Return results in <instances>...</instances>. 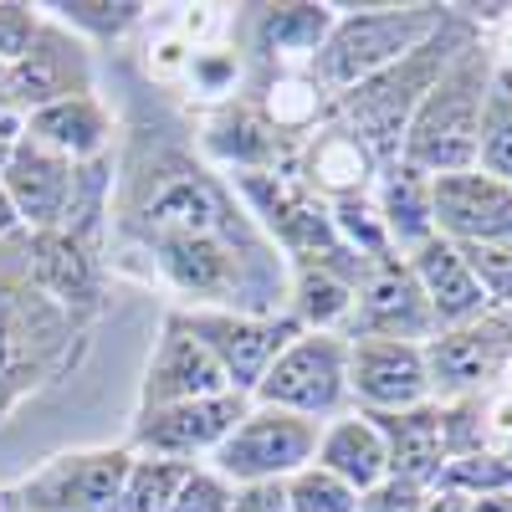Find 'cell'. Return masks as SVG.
Segmentation results:
<instances>
[{"mask_svg": "<svg viewBox=\"0 0 512 512\" xmlns=\"http://www.w3.org/2000/svg\"><path fill=\"white\" fill-rule=\"evenodd\" d=\"M456 251L466 256L472 277L482 282L487 303L512 313V241H482V246H456Z\"/></svg>", "mask_w": 512, "mask_h": 512, "instance_id": "836d02e7", "label": "cell"}, {"mask_svg": "<svg viewBox=\"0 0 512 512\" xmlns=\"http://www.w3.org/2000/svg\"><path fill=\"white\" fill-rule=\"evenodd\" d=\"M446 26L441 6H405V11H354L333 21L328 41L313 57V82L323 93H349L374 72L410 57L420 41H431Z\"/></svg>", "mask_w": 512, "mask_h": 512, "instance_id": "277c9868", "label": "cell"}, {"mask_svg": "<svg viewBox=\"0 0 512 512\" xmlns=\"http://www.w3.org/2000/svg\"><path fill=\"white\" fill-rule=\"evenodd\" d=\"M16 231H21V221H16V210H11V195L0 190V241L16 236Z\"/></svg>", "mask_w": 512, "mask_h": 512, "instance_id": "7bdbcfd3", "label": "cell"}, {"mask_svg": "<svg viewBox=\"0 0 512 512\" xmlns=\"http://www.w3.org/2000/svg\"><path fill=\"white\" fill-rule=\"evenodd\" d=\"M328 31V6H262L251 21V41L262 57H318Z\"/></svg>", "mask_w": 512, "mask_h": 512, "instance_id": "484cf974", "label": "cell"}, {"mask_svg": "<svg viewBox=\"0 0 512 512\" xmlns=\"http://www.w3.org/2000/svg\"><path fill=\"white\" fill-rule=\"evenodd\" d=\"M41 11L31 6H16V0H0V67H11L31 52V41L41 36Z\"/></svg>", "mask_w": 512, "mask_h": 512, "instance_id": "d590c367", "label": "cell"}, {"mask_svg": "<svg viewBox=\"0 0 512 512\" xmlns=\"http://www.w3.org/2000/svg\"><path fill=\"white\" fill-rule=\"evenodd\" d=\"M410 272H415V282H420V292H425V303H431L441 333L472 323V318H482V313H492L482 282L472 277L466 256H461L451 241H441V236L425 241V246L410 256Z\"/></svg>", "mask_w": 512, "mask_h": 512, "instance_id": "ac0fdd59", "label": "cell"}, {"mask_svg": "<svg viewBox=\"0 0 512 512\" xmlns=\"http://www.w3.org/2000/svg\"><path fill=\"white\" fill-rule=\"evenodd\" d=\"M466 47H472V31H466L456 16H446V26L431 41H420L410 57L374 72L369 82H359V88L338 93V118H344V128L374 154V164H400V144H405V128H410L420 98L436 88V77Z\"/></svg>", "mask_w": 512, "mask_h": 512, "instance_id": "6da1fadb", "label": "cell"}, {"mask_svg": "<svg viewBox=\"0 0 512 512\" xmlns=\"http://www.w3.org/2000/svg\"><path fill=\"white\" fill-rule=\"evenodd\" d=\"M62 16V26L72 31H88V36H123L128 26H139L149 6H139V0H67V6H52Z\"/></svg>", "mask_w": 512, "mask_h": 512, "instance_id": "d6a6232c", "label": "cell"}, {"mask_svg": "<svg viewBox=\"0 0 512 512\" xmlns=\"http://www.w3.org/2000/svg\"><path fill=\"white\" fill-rule=\"evenodd\" d=\"M472 512H512V492H492V497H472Z\"/></svg>", "mask_w": 512, "mask_h": 512, "instance_id": "b9f144b4", "label": "cell"}, {"mask_svg": "<svg viewBox=\"0 0 512 512\" xmlns=\"http://www.w3.org/2000/svg\"><path fill=\"white\" fill-rule=\"evenodd\" d=\"M262 405L287 410V415H333L349 395V344L338 333H303L272 359L262 384L251 390Z\"/></svg>", "mask_w": 512, "mask_h": 512, "instance_id": "52a82bcc", "label": "cell"}, {"mask_svg": "<svg viewBox=\"0 0 512 512\" xmlns=\"http://www.w3.org/2000/svg\"><path fill=\"white\" fill-rule=\"evenodd\" d=\"M287 507L292 512H359V492L349 482H338L323 466H303L287 482Z\"/></svg>", "mask_w": 512, "mask_h": 512, "instance_id": "1f68e13d", "label": "cell"}, {"mask_svg": "<svg viewBox=\"0 0 512 512\" xmlns=\"http://www.w3.org/2000/svg\"><path fill=\"white\" fill-rule=\"evenodd\" d=\"M0 72H6V67H0Z\"/></svg>", "mask_w": 512, "mask_h": 512, "instance_id": "bcb514c9", "label": "cell"}, {"mask_svg": "<svg viewBox=\"0 0 512 512\" xmlns=\"http://www.w3.org/2000/svg\"><path fill=\"white\" fill-rule=\"evenodd\" d=\"M185 323V333H195L200 344L210 349L231 379L236 395H251L262 374L272 369V359L303 338V323L292 313H277V318H251V313H216V308H190V313H175Z\"/></svg>", "mask_w": 512, "mask_h": 512, "instance_id": "ba28073f", "label": "cell"}, {"mask_svg": "<svg viewBox=\"0 0 512 512\" xmlns=\"http://www.w3.org/2000/svg\"><path fill=\"white\" fill-rule=\"evenodd\" d=\"M359 277L338 267H303L292 287V318L303 323V333H333V323H349L354 313Z\"/></svg>", "mask_w": 512, "mask_h": 512, "instance_id": "4316f807", "label": "cell"}, {"mask_svg": "<svg viewBox=\"0 0 512 512\" xmlns=\"http://www.w3.org/2000/svg\"><path fill=\"white\" fill-rule=\"evenodd\" d=\"M210 26H216V6H190V11L180 16V31H185V36H205Z\"/></svg>", "mask_w": 512, "mask_h": 512, "instance_id": "60d3db41", "label": "cell"}, {"mask_svg": "<svg viewBox=\"0 0 512 512\" xmlns=\"http://www.w3.org/2000/svg\"><path fill=\"white\" fill-rule=\"evenodd\" d=\"M477 169L512 185V72L507 67H497L487 82L482 128H477Z\"/></svg>", "mask_w": 512, "mask_h": 512, "instance_id": "83f0119b", "label": "cell"}, {"mask_svg": "<svg viewBox=\"0 0 512 512\" xmlns=\"http://www.w3.org/2000/svg\"><path fill=\"white\" fill-rule=\"evenodd\" d=\"M231 190L246 200L251 221L262 226L282 251H292L303 267H338L349 277H364V256H354L333 231L328 205L292 175L277 169H251V175H231Z\"/></svg>", "mask_w": 512, "mask_h": 512, "instance_id": "5b68a950", "label": "cell"}, {"mask_svg": "<svg viewBox=\"0 0 512 512\" xmlns=\"http://www.w3.org/2000/svg\"><path fill=\"white\" fill-rule=\"evenodd\" d=\"M246 415V395H216V400H185V405H164V410H139L134 425V446L154 451L164 461H185L200 451H216Z\"/></svg>", "mask_w": 512, "mask_h": 512, "instance_id": "4fadbf2b", "label": "cell"}, {"mask_svg": "<svg viewBox=\"0 0 512 512\" xmlns=\"http://www.w3.org/2000/svg\"><path fill=\"white\" fill-rule=\"evenodd\" d=\"M231 395L226 369L210 359V349L195 333H185L180 318L164 323V338L154 349V364L144 374V410H164V405H185V400H216Z\"/></svg>", "mask_w": 512, "mask_h": 512, "instance_id": "2e32d148", "label": "cell"}, {"mask_svg": "<svg viewBox=\"0 0 512 512\" xmlns=\"http://www.w3.org/2000/svg\"><path fill=\"white\" fill-rule=\"evenodd\" d=\"M436 487L461 492V497H492V492H512V456H497V451L451 456V461L441 466Z\"/></svg>", "mask_w": 512, "mask_h": 512, "instance_id": "f546056e", "label": "cell"}, {"mask_svg": "<svg viewBox=\"0 0 512 512\" xmlns=\"http://www.w3.org/2000/svg\"><path fill=\"white\" fill-rule=\"evenodd\" d=\"M318 456V425L287 410H246L236 431L210 451V472H221L231 487H256V482H287L292 472L313 466Z\"/></svg>", "mask_w": 512, "mask_h": 512, "instance_id": "8992f818", "label": "cell"}, {"mask_svg": "<svg viewBox=\"0 0 512 512\" xmlns=\"http://www.w3.org/2000/svg\"><path fill=\"white\" fill-rule=\"evenodd\" d=\"M231 497H236V487L221 472H210V466H190V477L180 482L169 512H231Z\"/></svg>", "mask_w": 512, "mask_h": 512, "instance_id": "e575fe53", "label": "cell"}, {"mask_svg": "<svg viewBox=\"0 0 512 512\" xmlns=\"http://www.w3.org/2000/svg\"><path fill=\"white\" fill-rule=\"evenodd\" d=\"M420 512H472V497L436 487V497H425V502H420Z\"/></svg>", "mask_w": 512, "mask_h": 512, "instance_id": "ab89813d", "label": "cell"}, {"mask_svg": "<svg viewBox=\"0 0 512 512\" xmlns=\"http://www.w3.org/2000/svg\"><path fill=\"white\" fill-rule=\"evenodd\" d=\"M26 272L31 287L52 303H93L98 297V272H93V251H82L77 241H67L62 231H31L26 241Z\"/></svg>", "mask_w": 512, "mask_h": 512, "instance_id": "7402d4cb", "label": "cell"}, {"mask_svg": "<svg viewBox=\"0 0 512 512\" xmlns=\"http://www.w3.org/2000/svg\"><path fill=\"white\" fill-rule=\"evenodd\" d=\"M205 154L231 164V175H251V169H277V175H287L282 134L256 108H241V103H226L205 123Z\"/></svg>", "mask_w": 512, "mask_h": 512, "instance_id": "44dd1931", "label": "cell"}, {"mask_svg": "<svg viewBox=\"0 0 512 512\" xmlns=\"http://www.w3.org/2000/svg\"><path fill=\"white\" fill-rule=\"evenodd\" d=\"M364 420L379 431L384 456H390V477L425 487L441 477L446 466V446H441V410L436 405H415V410H390V415H369Z\"/></svg>", "mask_w": 512, "mask_h": 512, "instance_id": "d6986e66", "label": "cell"}, {"mask_svg": "<svg viewBox=\"0 0 512 512\" xmlns=\"http://www.w3.org/2000/svg\"><path fill=\"white\" fill-rule=\"evenodd\" d=\"M492 57L477 47H466L451 57V67L436 77V88L420 98L400 164H410L415 175L436 180V175H466L477 169V128H482V103H487V82H492Z\"/></svg>", "mask_w": 512, "mask_h": 512, "instance_id": "7a4b0ae2", "label": "cell"}, {"mask_svg": "<svg viewBox=\"0 0 512 512\" xmlns=\"http://www.w3.org/2000/svg\"><path fill=\"white\" fill-rule=\"evenodd\" d=\"M349 328H354V338H390V344H415V349H420V338L431 344L441 333L415 272L400 267L395 256H379V262L364 267Z\"/></svg>", "mask_w": 512, "mask_h": 512, "instance_id": "8fae6325", "label": "cell"}, {"mask_svg": "<svg viewBox=\"0 0 512 512\" xmlns=\"http://www.w3.org/2000/svg\"><path fill=\"white\" fill-rule=\"evenodd\" d=\"M349 390L369 405V415L415 410L431 395L425 359L415 344H390V338H354L349 344Z\"/></svg>", "mask_w": 512, "mask_h": 512, "instance_id": "9a60e30c", "label": "cell"}, {"mask_svg": "<svg viewBox=\"0 0 512 512\" xmlns=\"http://www.w3.org/2000/svg\"><path fill=\"white\" fill-rule=\"evenodd\" d=\"M297 169L308 175V190L349 200V195H364V180L374 175V154L349 134V128H323V134L308 144V154H303Z\"/></svg>", "mask_w": 512, "mask_h": 512, "instance_id": "cb8c5ba5", "label": "cell"}, {"mask_svg": "<svg viewBox=\"0 0 512 512\" xmlns=\"http://www.w3.org/2000/svg\"><path fill=\"white\" fill-rule=\"evenodd\" d=\"M0 190L11 195V210H16L21 226L57 231L62 210H67V195H72V164L21 134L11 144L6 164H0Z\"/></svg>", "mask_w": 512, "mask_h": 512, "instance_id": "e0dca14e", "label": "cell"}, {"mask_svg": "<svg viewBox=\"0 0 512 512\" xmlns=\"http://www.w3.org/2000/svg\"><path fill=\"white\" fill-rule=\"evenodd\" d=\"M6 154H11V144H6V139H0V164H6Z\"/></svg>", "mask_w": 512, "mask_h": 512, "instance_id": "ee69618b", "label": "cell"}, {"mask_svg": "<svg viewBox=\"0 0 512 512\" xmlns=\"http://www.w3.org/2000/svg\"><path fill=\"white\" fill-rule=\"evenodd\" d=\"M379 221H384V231H390V246L420 251L425 241H436L431 180L415 175L410 164H390L384 169V190H379Z\"/></svg>", "mask_w": 512, "mask_h": 512, "instance_id": "d4e9b609", "label": "cell"}, {"mask_svg": "<svg viewBox=\"0 0 512 512\" xmlns=\"http://www.w3.org/2000/svg\"><path fill=\"white\" fill-rule=\"evenodd\" d=\"M134 231L149 241H256V221L236 210V190H226L210 169L164 154L134 200Z\"/></svg>", "mask_w": 512, "mask_h": 512, "instance_id": "3957f363", "label": "cell"}, {"mask_svg": "<svg viewBox=\"0 0 512 512\" xmlns=\"http://www.w3.org/2000/svg\"><path fill=\"white\" fill-rule=\"evenodd\" d=\"M190 477L185 461H164V456H144L128 466V482L118 492V507L113 512H169L180 482Z\"/></svg>", "mask_w": 512, "mask_h": 512, "instance_id": "f1b7e54d", "label": "cell"}, {"mask_svg": "<svg viewBox=\"0 0 512 512\" xmlns=\"http://www.w3.org/2000/svg\"><path fill=\"white\" fill-rule=\"evenodd\" d=\"M318 466L333 472L338 482H349L354 492H369V487H379L384 477H390L384 441L364 415L338 420V425H328V436H318Z\"/></svg>", "mask_w": 512, "mask_h": 512, "instance_id": "603a6c76", "label": "cell"}, {"mask_svg": "<svg viewBox=\"0 0 512 512\" xmlns=\"http://www.w3.org/2000/svg\"><path fill=\"white\" fill-rule=\"evenodd\" d=\"M21 134L41 149H52L57 159L67 164H88L108 149V134H113V118L103 113V103L93 93L82 98H62L52 108H36L21 118Z\"/></svg>", "mask_w": 512, "mask_h": 512, "instance_id": "ffe728a7", "label": "cell"}, {"mask_svg": "<svg viewBox=\"0 0 512 512\" xmlns=\"http://www.w3.org/2000/svg\"><path fill=\"white\" fill-rule=\"evenodd\" d=\"M93 82L88 52L62 31V26H41V36L31 41V52L21 62H11L0 72V113L26 118L36 108H52L62 98H82Z\"/></svg>", "mask_w": 512, "mask_h": 512, "instance_id": "30bf717a", "label": "cell"}, {"mask_svg": "<svg viewBox=\"0 0 512 512\" xmlns=\"http://www.w3.org/2000/svg\"><path fill=\"white\" fill-rule=\"evenodd\" d=\"M318 108H323L318 82L287 72V77H277L272 88H267V108H262V118L277 128V134H297V128H308V123L318 118Z\"/></svg>", "mask_w": 512, "mask_h": 512, "instance_id": "4dcf8cb0", "label": "cell"}, {"mask_svg": "<svg viewBox=\"0 0 512 512\" xmlns=\"http://www.w3.org/2000/svg\"><path fill=\"white\" fill-rule=\"evenodd\" d=\"M231 512H292L287 507V487L282 482H256V487H236Z\"/></svg>", "mask_w": 512, "mask_h": 512, "instance_id": "f35d334b", "label": "cell"}, {"mask_svg": "<svg viewBox=\"0 0 512 512\" xmlns=\"http://www.w3.org/2000/svg\"><path fill=\"white\" fill-rule=\"evenodd\" d=\"M431 221H436V236L451 246L512 241V185L482 175V169L436 175L431 180Z\"/></svg>", "mask_w": 512, "mask_h": 512, "instance_id": "7c38bea8", "label": "cell"}, {"mask_svg": "<svg viewBox=\"0 0 512 512\" xmlns=\"http://www.w3.org/2000/svg\"><path fill=\"white\" fill-rule=\"evenodd\" d=\"M11 512H26V507H11Z\"/></svg>", "mask_w": 512, "mask_h": 512, "instance_id": "f6af8a7d", "label": "cell"}, {"mask_svg": "<svg viewBox=\"0 0 512 512\" xmlns=\"http://www.w3.org/2000/svg\"><path fill=\"white\" fill-rule=\"evenodd\" d=\"M420 359H425L431 390H441L451 400L487 390V384L512 364V313L492 308V313L461 323V328H446L431 344H420Z\"/></svg>", "mask_w": 512, "mask_h": 512, "instance_id": "9c48e42d", "label": "cell"}, {"mask_svg": "<svg viewBox=\"0 0 512 512\" xmlns=\"http://www.w3.org/2000/svg\"><path fill=\"white\" fill-rule=\"evenodd\" d=\"M420 502H425V492L400 477H384L379 487L359 492V512H420Z\"/></svg>", "mask_w": 512, "mask_h": 512, "instance_id": "74e56055", "label": "cell"}, {"mask_svg": "<svg viewBox=\"0 0 512 512\" xmlns=\"http://www.w3.org/2000/svg\"><path fill=\"white\" fill-rule=\"evenodd\" d=\"M128 466H134L128 451L62 456L36 482H26V512H113Z\"/></svg>", "mask_w": 512, "mask_h": 512, "instance_id": "5bb4252c", "label": "cell"}, {"mask_svg": "<svg viewBox=\"0 0 512 512\" xmlns=\"http://www.w3.org/2000/svg\"><path fill=\"white\" fill-rule=\"evenodd\" d=\"M190 82H195V93L205 98H226L236 88V77H241V62L231 52H216V47H195L190 52Z\"/></svg>", "mask_w": 512, "mask_h": 512, "instance_id": "8d00e7d4", "label": "cell"}]
</instances>
